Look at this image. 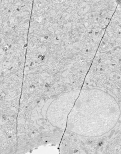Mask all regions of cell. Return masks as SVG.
<instances>
[{
    "label": "cell",
    "mask_w": 121,
    "mask_h": 154,
    "mask_svg": "<svg viewBox=\"0 0 121 154\" xmlns=\"http://www.w3.org/2000/svg\"><path fill=\"white\" fill-rule=\"evenodd\" d=\"M121 116L119 103L101 89H82L68 116L66 129L85 137H99L115 128Z\"/></svg>",
    "instance_id": "6da1fadb"
}]
</instances>
